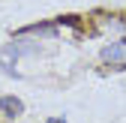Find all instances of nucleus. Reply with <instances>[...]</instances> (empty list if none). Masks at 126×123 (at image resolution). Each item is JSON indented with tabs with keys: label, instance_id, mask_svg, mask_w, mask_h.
I'll return each instance as SVG.
<instances>
[{
	"label": "nucleus",
	"instance_id": "3",
	"mask_svg": "<svg viewBox=\"0 0 126 123\" xmlns=\"http://www.w3.org/2000/svg\"><path fill=\"white\" fill-rule=\"evenodd\" d=\"M0 111H3L9 120H15V117L24 114V102L18 96H0Z\"/></svg>",
	"mask_w": 126,
	"mask_h": 123
},
{
	"label": "nucleus",
	"instance_id": "4",
	"mask_svg": "<svg viewBox=\"0 0 126 123\" xmlns=\"http://www.w3.org/2000/svg\"><path fill=\"white\" fill-rule=\"evenodd\" d=\"M45 123H66V117H51V120H45Z\"/></svg>",
	"mask_w": 126,
	"mask_h": 123
},
{
	"label": "nucleus",
	"instance_id": "1",
	"mask_svg": "<svg viewBox=\"0 0 126 123\" xmlns=\"http://www.w3.org/2000/svg\"><path fill=\"white\" fill-rule=\"evenodd\" d=\"M36 48H39V42H30V39H15V42H9L6 48H0V66H3L12 78H18V72H15V60L18 57H24V54H36Z\"/></svg>",
	"mask_w": 126,
	"mask_h": 123
},
{
	"label": "nucleus",
	"instance_id": "2",
	"mask_svg": "<svg viewBox=\"0 0 126 123\" xmlns=\"http://www.w3.org/2000/svg\"><path fill=\"white\" fill-rule=\"evenodd\" d=\"M99 63H105V66H114V69H123V66H126V39L105 45V48L99 51Z\"/></svg>",
	"mask_w": 126,
	"mask_h": 123
}]
</instances>
